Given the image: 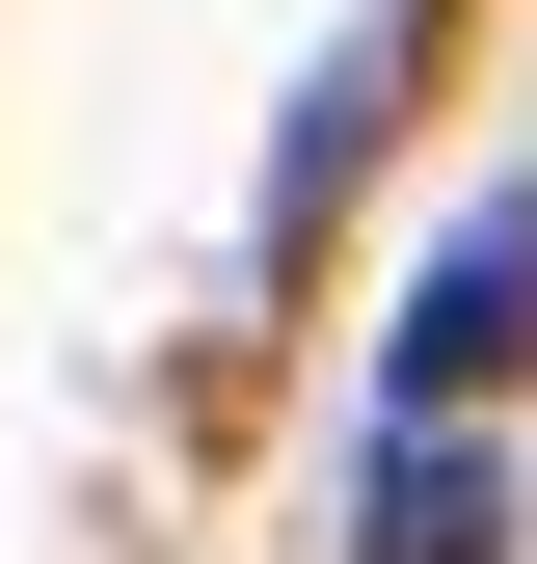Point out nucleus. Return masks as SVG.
I'll list each match as a JSON object with an SVG mask.
<instances>
[{
	"mask_svg": "<svg viewBox=\"0 0 537 564\" xmlns=\"http://www.w3.org/2000/svg\"><path fill=\"white\" fill-rule=\"evenodd\" d=\"M511 349H537V188H484V216L430 242V296H403V349H376V431H484Z\"/></svg>",
	"mask_w": 537,
	"mask_h": 564,
	"instance_id": "obj_1",
	"label": "nucleus"
},
{
	"mask_svg": "<svg viewBox=\"0 0 537 564\" xmlns=\"http://www.w3.org/2000/svg\"><path fill=\"white\" fill-rule=\"evenodd\" d=\"M350 511H376V564H511V457L484 431H376Z\"/></svg>",
	"mask_w": 537,
	"mask_h": 564,
	"instance_id": "obj_2",
	"label": "nucleus"
}]
</instances>
